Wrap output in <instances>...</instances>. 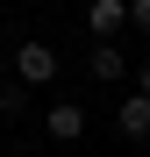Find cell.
<instances>
[{"label":"cell","instance_id":"2","mask_svg":"<svg viewBox=\"0 0 150 157\" xmlns=\"http://www.w3.org/2000/svg\"><path fill=\"white\" fill-rule=\"evenodd\" d=\"M7 64H14V78H21V86H50V78H57V50H50L43 36H29Z\"/></svg>","mask_w":150,"mask_h":157},{"label":"cell","instance_id":"1","mask_svg":"<svg viewBox=\"0 0 150 157\" xmlns=\"http://www.w3.org/2000/svg\"><path fill=\"white\" fill-rule=\"evenodd\" d=\"M79 21H86L93 43H121V29H129V0H86Z\"/></svg>","mask_w":150,"mask_h":157},{"label":"cell","instance_id":"4","mask_svg":"<svg viewBox=\"0 0 150 157\" xmlns=\"http://www.w3.org/2000/svg\"><path fill=\"white\" fill-rule=\"evenodd\" d=\"M86 71L100 78V86H121V78H129V57H121V43H93V50H86Z\"/></svg>","mask_w":150,"mask_h":157},{"label":"cell","instance_id":"5","mask_svg":"<svg viewBox=\"0 0 150 157\" xmlns=\"http://www.w3.org/2000/svg\"><path fill=\"white\" fill-rule=\"evenodd\" d=\"M43 128H50L57 143H79V136H86V107H79V100H57V107L43 114Z\"/></svg>","mask_w":150,"mask_h":157},{"label":"cell","instance_id":"3","mask_svg":"<svg viewBox=\"0 0 150 157\" xmlns=\"http://www.w3.org/2000/svg\"><path fill=\"white\" fill-rule=\"evenodd\" d=\"M114 128L129 143H150V93H121L114 100Z\"/></svg>","mask_w":150,"mask_h":157},{"label":"cell","instance_id":"6","mask_svg":"<svg viewBox=\"0 0 150 157\" xmlns=\"http://www.w3.org/2000/svg\"><path fill=\"white\" fill-rule=\"evenodd\" d=\"M21 114H29V86L7 78V86H0V121H21Z\"/></svg>","mask_w":150,"mask_h":157},{"label":"cell","instance_id":"9","mask_svg":"<svg viewBox=\"0 0 150 157\" xmlns=\"http://www.w3.org/2000/svg\"><path fill=\"white\" fill-rule=\"evenodd\" d=\"M7 78H14V64H0V86H7Z\"/></svg>","mask_w":150,"mask_h":157},{"label":"cell","instance_id":"7","mask_svg":"<svg viewBox=\"0 0 150 157\" xmlns=\"http://www.w3.org/2000/svg\"><path fill=\"white\" fill-rule=\"evenodd\" d=\"M129 29H143V36H150V0H129Z\"/></svg>","mask_w":150,"mask_h":157},{"label":"cell","instance_id":"8","mask_svg":"<svg viewBox=\"0 0 150 157\" xmlns=\"http://www.w3.org/2000/svg\"><path fill=\"white\" fill-rule=\"evenodd\" d=\"M129 78H136V93H150V57H143V64H129Z\"/></svg>","mask_w":150,"mask_h":157}]
</instances>
